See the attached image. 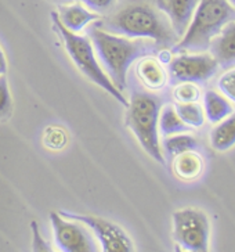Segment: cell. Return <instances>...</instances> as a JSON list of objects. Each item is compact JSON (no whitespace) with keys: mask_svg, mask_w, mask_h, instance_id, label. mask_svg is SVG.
I'll return each instance as SVG.
<instances>
[{"mask_svg":"<svg viewBox=\"0 0 235 252\" xmlns=\"http://www.w3.org/2000/svg\"><path fill=\"white\" fill-rule=\"evenodd\" d=\"M97 25L120 36L149 39L162 49L173 47L178 39L155 0H122L105 18H100Z\"/></svg>","mask_w":235,"mask_h":252,"instance_id":"1","label":"cell"},{"mask_svg":"<svg viewBox=\"0 0 235 252\" xmlns=\"http://www.w3.org/2000/svg\"><path fill=\"white\" fill-rule=\"evenodd\" d=\"M88 36L104 72L122 93L127 88V72L130 67L140 57L151 54L158 47L149 39H132L110 33L97 24L91 25Z\"/></svg>","mask_w":235,"mask_h":252,"instance_id":"2","label":"cell"},{"mask_svg":"<svg viewBox=\"0 0 235 252\" xmlns=\"http://www.w3.org/2000/svg\"><path fill=\"white\" fill-rule=\"evenodd\" d=\"M234 20L235 7L230 0H199L191 23L172 53L206 52L220 31Z\"/></svg>","mask_w":235,"mask_h":252,"instance_id":"3","label":"cell"},{"mask_svg":"<svg viewBox=\"0 0 235 252\" xmlns=\"http://www.w3.org/2000/svg\"><path fill=\"white\" fill-rule=\"evenodd\" d=\"M163 100L147 92H133L126 112L125 124L137 139L141 149L156 162L165 163L159 141V112Z\"/></svg>","mask_w":235,"mask_h":252,"instance_id":"4","label":"cell"},{"mask_svg":"<svg viewBox=\"0 0 235 252\" xmlns=\"http://www.w3.org/2000/svg\"><path fill=\"white\" fill-rule=\"evenodd\" d=\"M52 21L53 28L59 33L61 40L64 42L66 53L69 54V57L74 61L76 68L88 78V81L96 83L98 88H101L104 92H107L108 94L114 97L118 103L127 107L129 101L126 100L123 93L115 88V85L108 78V75L104 72L90 39L88 36H82L79 33H74V32L66 30L59 20L57 11H52Z\"/></svg>","mask_w":235,"mask_h":252,"instance_id":"5","label":"cell"},{"mask_svg":"<svg viewBox=\"0 0 235 252\" xmlns=\"http://www.w3.org/2000/svg\"><path fill=\"white\" fill-rule=\"evenodd\" d=\"M172 237L187 252H207L210 247V220L198 208H183L172 216Z\"/></svg>","mask_w":235,"mask_h":252,"instance_id":"6","label":"cell"},{"mask_svg":"<svg viewBox=\"0 0 235 252\" xmlns=\"http://www.w3.org/2000/svg\"><path fill=\"white\" fill-rule=\"evenodd\" d=\"M219 71L217 61L210 53H178L168 64V75L172 83L204 82L212 79Z\"/></svg>","mask_w":235,"mask_h":252,"instance_id":"7","label":"cell"},{"mask_svg":"<svg viewBox=\"0 0 235 252\" xmlns=\"http://www.w3.org/2000/svg\"><path fill=\"white\" fill-rule=\"evenodd\" d=\"M59 215L74 219L78 222L88 226V230L94 234L98 240L104 252H132L134 251V245L130 237L127 236L125 230L117 223H112L104 218H98L94 215H83L75 214L68 211H59Z\"/></svg>","mask_w":235,"mask_h":252,"instance_id":"8","label":"cell"},{"mask_svg":"<svg viewBox=\"0 0 235 252\" xmlns=\"http://www.w3.org/2000/svg\"><path fill=\"white\" fill-rule=\"evenodd\" d=\"M54 241L62 252H96L97 244L94 237L83 223L68 219L59 212L50 214Z\"/></svg>","mask_w":235,"mask_h":252,"instance_id":"9","label":"cell"},{"mask_svg":"<svg viewBox=\"0 0 235 252\" xmlns=\"http://www.w3.org/2000/svg\"><path fill=\"white\" fill-rule=\"evenodd\" d=\"M199 0H155L156 7L169 20L178 39L185 33Z\"/></svg>","mask_w":235,"mask_h":252,"instance_id":"10","label":"cell"},{"mask_svg":"<svg viewBox=\"0 0 235 252\" xmlns=\"http://www.w3.org/2000/svg\"><path fill=\"white\" fill-rule=\"evenodd\" d=\"M136 76L140 83L149 92H159L169 81L165 65L156 57L146 54L136 63Z\"/></svg>","mask_w":235,"mask_h":252,"instance_id":"11","label":"cell"},{"mask_svg":"<svg viewBox=\"0 0 235 252\" xmlns=\"http://www.w3.org/2000/svg\"><path fill=\"white\" fill-rule=\"evenodd\" d=\"M209 52L217 61L219 68L227 69L235 65V20L228 23L210 42Z\"/></svg>","mask_w":235,"mask_h":252,"instance_id":"12","label":"cell"},{"mask_svg":"<svg viewBox=\"0 0 235 252\" xmlns=\"http://www.w3.org/2000/svg\"><path fill=\"white\" fill-rule=\"evenodd\" d=\"M172 169L178 180L194 182L202 176L205 161L197 150H188L172 158Z\"/></svg>","mask_w":235,"mask_h":252,"instance_id":"13","label":"cell"},{"mask_svg":"<svg viewBox=\"0 0 235 252\" xmlns=\"http://www.w3.org/2000/svg\"><path fill=\"white\" fill-rule=\"evenodd\" d=\"M57 15L66 30L74 32V33H79L88 25L96 23L101 18V15L91 11L90 8L82 6L81 3L61 6L57 11Z\"/></svg>","mask_w":235,"mask_h":252,"instance_id":"14","label":"cell"},{"mask_svg":"<svg viewBox=\"0 0 235 252\" xmlns=\"http://www.w3.org/2000/svg\"><path fill=\"white\" fill-rule=\"evenodd\" d=\"M210 147L217 153H226L235 146V110L227 118L214 124L209 133Z\"/></svg>","mask_w":235,"mask_h":252,"instance_id":"15","label":"cell"},{"mask_svg":"<svg viewBox=\"0 0 235 252\" xmlns=\"http://www.w3.org/2000/svg\"><path fill=\"white\" fill-rule=\"evenodd\" d=\"M204 111H205L206 119L210 124H217L224 118H227L231 112L234 111L233 103L228 100L220 92L209 89L205 92L204 96Z\"/></svg>","mask_w":235,"mask_h":252,"instance_id":"16","label":"cell"},{"mask_svg":"<svg viewBox=\"0 0 235 252\" xmlns=\"http://www.w3.org/2000/svg\"><path fill=\"white\" fill-rule=\"evenodd\" d=\"M158 129H159V136L162 137L192 130L191 127L185 125L181 118L178 117L176 108H175V104L162 105L161 112H159V121H158Z\"/></svg>","mask_w":235,"mask_h":252,"instance_id":"17","label":"cell"},{"mask_svg":"<svg viewBox=\"0 0 235 252\" xmlns=\"http://www.w3.org/2000/svg\"><path fill=\"white\" fill-rule=\"evenodd\" d=\"M198 146V140L191 133H188V132L166 136V137H163V141H162L161 144L163 157L166 156V158H170V159L173 157H176L177 154L184 153V151L197 150Z\"/></svg>","mask_w":235,"mask_h":252,"instance_id":"18","label":"cell"},{"mask_svg":"<svg viewBox=\"0 0 235 252\" xmlns=\"http://www.w3.org/2000/svg\"><path fill=\"white\" fill-rule=\"evenodd\" d=\"M175 108H176L178 117L188 127L199 129L205 125V111L199 101L197 103H175Z\"/></svg>","mask_w":235,"mask_h":252,"instance_id":"19","label":"cell"},{"mask_svg":"<svg viewBox=\"0 0 235 252\" xmlns=\"http://www.w3.org/2000/svg\"><path fill=\"white\" fill-rule=\"evenodd\" d=\"M202 97V90L195 82H178L173 88L176 103H197Z\"/></svg>","mask_w":235,"mask_h":252,"instance_id":"20","label":"cell"},{"mask_svg":"<svg viewBox=\"0 0 235 252\" xmlns=\"http://www.w3.org/2000/svg\"><path fill=\"white\" fill-rule=\"evenodd\" d=\"M68 143V134L59 126H49L43 134V144L47 150L59 151L66 146Z\"/></svg>","mask_w":235,"mask_h":252,"instance_id":"21","label":"cell"},{"mask_svg":"<svg viewBox=\"0 0 235 252\" xmlns=\"http://www.w3.org/2000/svg\"><path fill=\"white\" fill-rule=\"evenodd\" d=\"M217 88L221 94L235 104V65L227 68L217 79Z\"/></svg>","mask_w":235,"mask_h":252,"instance_id":"22","label":"cell"},{"mask_svg":"<svg viewBox=\"0 0 235 252\" xmlns=\"http://www.w3.org/2000/svg\"><path fill=\"white\" fill-rule=\"evenodd\" d=\"M13 110V100L6 75H0V119L10 117Z\"/></svg>","mask_w":235,"mask_h":252,"instance_id":"23","label":"cell"},{"mask_svg":"<svg viewBox=\"0 0 235 252\" xmlns=\"http://www.w3.org/2000/svg\"><path fill=\"white\" fill-rule=\"evenodd\" d=\"M30 229H32V250L36 252H49L52 251L50 245L47 244V241L44 240L40 229H39V224L37 222H30Z\"/></svg>","mask_w":235,"mask_h":252,"instance_id":"24","label":"cell"},{"mask_svg":"<svg viewBox=\"0 0 235 252\" xmlns=\"http://www.w3.org/2000/svg\"><path fill=\"white\" fill-rule=\"evenodd\" d=\"M83 3L88 8H90L91 11H94L97 14H101L108 11L112 4L115 3V0H78Z\"/></svg>","mask_w":235,"mask_h":252,"instance_id":"25","label":"cell"},{"mask_svg":"<svg viewBox=\"0 0 235 252\" xmlns=\"http://www.w3.org/2000/svg\"><path fill=\"white\" fill-rule=\"evenodd\" d=\"M6 72H7V60L0 47V75H6Z\"/></svg>","mask_w":235,"mask_h":252,"instance_id":"26","label":"cell"},{"mask_svg":"<svg viewBox=\"0 0 235 252\" xmlns=\"http://www.w3.org/2000/svg\"><path fill=\"white\" fill-rule=\"evenodd\" d=\"M230 3H231V4L235 7V0H230Z\"/></svg>","mask_w":235,"mask_h":252,"instance_id":"27","label":"cell"},{"mask_svg":"<svg viewBox=\"0 0 235 252\" xmlns=\"http://www.w3.org/2000/svg\"><path fill=\"white\" fill-rule=\"evenodd\" d=\"M56 1H66V0H56Z\"/></svg>","mask_w":235,"mask_h":252,"instance_id":"28","label":"cell"}]
</instances>
